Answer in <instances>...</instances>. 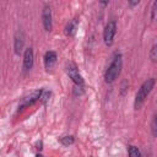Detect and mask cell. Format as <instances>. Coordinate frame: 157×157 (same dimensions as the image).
<instances>
[{
	"instance_id": "obj_1",
	"label": "cell",
	"mask_w": 157,
	"mask_h": 157,
	"mask_svg": "<svg viewBox=\"0 0 157 157\" xmlns=\"http://www.w3.org/2000/svg\"><path fill=\"white\" fill-rule=\"evenodd\" d=\"M121 65H123L121 55L120 54H115L114 55V59L112 60L110 65L108 66V69H107V71L104 74V80H105L107 83H113L117 80V77L120 74Z\"/></svg>"
},
{
	"instance_id": "obj_2",
	"label": "cell",
	"mask_w": 157,
	"mask_h": 157,
	"mask_svg": "<svg viewBox=\"0 0 157 157\" xmlns=\"http://www.w3.org/2000/svg\"><path fill=\"white\" fill-rule=\"evenodd\" d=\"M155 78H147L142 85H141V87L139 88V91H137V93H136V96H135V109H140L141 107H142V104H144V102L146 101V98H147V96L150 94V92L152 91V88H153V86H155Z\"/></svg>"
},
{
	"instance_id": "obj_3",
	"label": "cell",
	"mask_w": 157,
	"mask_h": 157,
	"mask_svg": "<svg viewBox=\"0 0 157 157\" xmlns=\"http://www.w3.org/2000/svg\"><path fill=\"white\" fill-rule=\"evenodd\" d=\"M42 93H43L42 90H36V91H33L32 93H29L28 96H25V97L21 99V102L18 103V112L22 110L23 108H27V107L34 104L37 101H39Z\"/></svg>"
},
{
	"instance_id": "obj_4",
	"label": "cell",
	"mask_w": 157,
	"mask_h": 157,
	"mask_svg": "<svg viewBox=\"0 0 157 157\" xmlns=\"http://www.w3.org/2000/svg\"><path fill=\"white\" fill-rule=\"evenodd\" d=\"M66 72H67L69 77L71 78V81H72L76 86H78V87H82V86H83V78H82L81 74L78 72L77 66H76L74 63H70V64L66 66Z\"/></svg>"
},
{
	"instance_id": "obj_5",
	"label": "cell",
	"mask_w": 157,
	"mask_h": 157,
	"mask_svg": "<svg viewBox=\"0 0 157 157\" xmlns=\"http://www.w3.org/2000/svg\"><path fill=\"white\" fill-rule=\"evenodd\" d=\"M115 33H117V25H115L114 21H109L105 25V28H104V32H103V39H104L105 45L109 47V45L113 44Z\"/></svg>"
},
{
	"instance_id": "obj_6",
	"label": "cell",
	"mask_w": 157,
	"mask_h": 157,
	"mask_svg": "<svg viewBox=\"0 0 157 157\" xmlns=\"http://www.w3.org/2000/svg\"><path fill=\"white\" fill-rule=\"evenodd\" d=\"M42 20H43V27L47 32H50L53 28V21H52V10L50 6L45 5L42 11Z\"/></svg>"
},
{
	"instance_id": "obj_7",
	"label": "cell",
	"mask_w": 157,
	"mask_h": 157,
	"mask_svg": "<svg viewBox=\"0 0 157 157\" xmlns=\"http://www.w3.org/2000/svg\"><path fill=\"white\" fill-rule=\"evenodd\" d=\"M34 63V55H33V49L27 48L23 54V71H29L33 67Z\"/></svg>"
},
{
	"instance_id": "obj_8",
	"label": "cell",
	"mask_w": 157,
	"mask_h": 157,
	"mask_svg": "<svg viewBox=\"0 0 157 157\" xmlns=\"http://www.w3.org/2000/svg\"><path fill=\"white\" fill-rule=\"evenodd\" d=\"M23 45H25V34L21 29H18L15 33V40H13V48H15V53L17 55L21 54V52L23 49Z\"/></svg>"
},
{
	"instance_id": "obj_9",
	"label": "cell",
	"mask_w": 157,
	"mask_h": 157,
	"mask_svg": "<svg viewBox=\"0 0 157 157\" xmlns=\"http://www.w3.org/2000/svg\"><path fill=\"white\" fill-rule=\"evenodd\" d=\"M56 59H58L56 53L53 52V50H48V52L44 54V66H45V69H47L48 71L54 67V65H55V63H56Z\"/></svg>"
},
{
	"instance_id": "obj_10",
	"label": "cell",
	"mask_w": 157,
	"mask_h": 157,
	"mask_svg": "<svg viewBox=\"0 0 157 157\" xmlns=\"http://www.w3.org/2000/svg\"><path fill=\"white\" fill-rule=\"evenodd\" d=\"M78 26V18H72L71 21H69V23L65 27V34L66 36H74L76 33Z\"/></svg>"
},
{
	"instance_id": "obj_11",
	"label": "cell",
	"mask_w": 157,
	"mask_h": 157,
	"mask_svg": "<svg viewBox=\"0 0 157 157\" xmlns=\"http://www.w3.org/2000/svg\"><path fill=\"white\" fill-rule=\"evenodd\" d=\"M129 157H141V152L136 146L129 147Z\"/></svg>"
},
{
	"instance_id": "obj_12",
	"label": "cell",
	"mask_w": 157,
	"mask_h": 157,
	"mask_svg": "<svg viewBox=\"0 0 157 157\" xmlns=\"http://www.w3.org/2000/svg\"><path fill=\"white\" fill-rule=\"evenodd\" d=\"M60 141H61V144L64 146H69V145L74 144V137L72 136H64V137L60 139Z\"/></svg>"
},
{
	"instance_id": "obj_13",
	"label": "cell",
	"mask_w": 157,
	"mask_h": 157,
	"mask_svg": "<svg viewBox=\"0 0 157 157\" xmlns=\"http://www.w3.org/2000/svg\"><path fill=\"white\" fill-rule=\"evenodd\" d=\"M150 58H151V60H152V61H156V60H157V45H156V44L151 48Z\"/></svg>"
},
{
	"instance_id": "obj_14",
	"label": "cell",
	"mask_w": 157,
	"mask_h": 157,
	"mask_svg": "<svg viewBox=\"0 0 157 157\" xmlns=\"http://www.w3.org/2000/svg\"><path fill=\"white\" fill-rule=\"evenodd\" d=\"M151 126H152V135H153V136H156V134H157V131H156V129H157V128H156V115H153L152 125H151Z\"/></svg>"
},
{
	"instance_id": "obj_15",
	"label": "cell",
	"mask_w": 157,
	"mask_h": 157,
	"mask_svg": "<svg viewBox=\"0 0 157 157\" xmlns=\"http://www.w3.org/2000/svg\"><path fill=\"white\" fill-rule=\"evenodd\" d=\"M49 97H50V92H48V91H47V92H44V94H43V96H40L42 102H43V103H45V102L49 99Z\"/></svg>"
},
{
	"instance_id": "obj_16",
	"label": "cell",
	"mask_w": 157,
	"mask_h": 157,
	"mask_svg": "<svg viewBox=\"0 0 157 157\" xmlns=\"http://www.w3.org/2000/svg\"><path fill=\"white\" fill-rule=\"evenodd\" d=\"M156 9H157V1H155V2H153V6H152V16H151V20H155Z\"/></svg>"
},
{
	"instance_id": "obj_17",
	"label": "cell",
	"mask_w": 157,
	"mask_h": 157,
	"mask_svg": "<svg viewBox=\"0 0 157 157\" xmlns=\"http://www.w3.org/2000/svg\"><path fill=\"white\" fill-rule=\"evenodd\" d=\"M129 4L130 5H137L139 4V0H136V1H129Z\"/></svg>"
},
{
	"instance_id": "obj_18",
	"label": "cell",
	"mask_w": 157,
	"mask_h": 157,
	"mask_svg": "<svg viewBox=\"0 0 157 157\" xmlns=\"http://www.w3.org/2000/svg\"><path fill=\"white\" fill-rule=\"evenodd\" d=\"M36 157H44V156H43V155H37Z\"/></svg>"
}]
</instances>
